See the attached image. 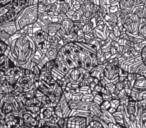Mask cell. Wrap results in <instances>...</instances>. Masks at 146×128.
Here are the masks:
<instances>
[{
    "instance_id": "6da1fadb",
    "label": "cell",
    "mask_w": 146,
    "mask_h": 128,
    "mask_svg": "<svg viewBox=\"0 0 146 128\" xmlns=\"http://www.w3.org/2000/svg\"><path fill=\"white\" fill-rule=\"evenodd\" d=\"M20 17H17V30H21L24 27L33 25L38 19V12H37V6H29L24 8L20 13Z\"/></svg>"
},
{
    "instance_id": "7a4b0ae2",
    "label": "cell",
    "mask_w": 146,
    "mask_h": 128,
    "mask_svg": "<svg viewBox=\"0 0 146 128\" xmlns=\"http://www.w3.org/2000/svg\"><path fill=\"white\" fill-rule=\"evenodd\" d=\"M119 67H112L108 65L107 63L103 64V75L104 78L109 80L110 83L116 84L119 79H118V73H119Z\"/></svg>"
},
{
    "instance_id": "3957f363",
    "label": "cell",
    "mask_w": 146,
    "mask_h": 128,
    "mask_svg": "<svg viewBox=\"0 0 146 128\" xmlns=\"http://www.w3.org/2000/svg\"><path fill=\"white\" fill-rule=\"evenodd\" d=\"M86 118L84 117H68L66 118V128H86Z\"/></svg>"
},
{
    "instance_id": "277c9868",
    "label": "cell",
    "mask_w": 146,
    "mask_h": 128,
    "mask_svg": "<svg viewBox=\"0 0 146 128\" xmlns=\"http://www.w3.org/2000/svg\"><path fill=\"white\" fill-rule=\"evenodd\" d=\"M21 118H22L23 122H24V125L28 126V127H31V128L38 127V121L36 120V118L33 117L28 112H24V113L21 114Z\"/></svg>"
},
{
    "instance_id": "5b68a950",
    "label": "cell",
    "mask_w": 146,
    "mask_h": 128,
    "mask_svg": "<svg viewBox=\"0 0 146 128\" xmlns=\"http://www.w3.org/2000/svg\"><path fill=\"white\" fill-rule=\"evenodd\" d=\"M134 7H135V0H120L119 1L120 10L125 11L129 14L132 12Z\"/></svg>"
},
{
    "instance_id": "8992f818",
    "label": "cell",
    "mask_w": 146,
    "mask_h": 128,
    "mask_svg": "<svg viewBox=\"0 0 146 128\" xmlns=\"http://www.w3.org/2000/svg\"><path fill=\"white\" fill-rule=\"evenodd\" d=\"M68 106L71 111H73V110H86V111H88V104L82 102L81 100H79V101L78 100H70L68 102Z\"/></svg>"
},
{
    "instance_id": "52a82bcc",
    "label": "cell",
    "mask_w": 146,
    "mask_h": 128,
    "mask_svg": "<svg viewBox=\"0 0 146 128\" xmlns=\"http://www.w3.org/2000/svg\"><path fill=\"white\" fill-rule=\"evenodd\" d=\"M40 116L44 121L51 119L54 115V108L53 107H46V106H43L40 109Z\"/></svg>"
},
{
    "instance_id": "ba28073f",
    "label": "cell",
    "mask_w": 146,
    "mask_h": 128,
    "mask_svg": "<svg viewBox=\"0 0 146 128\" xmlns=\"http://www.w3.org/2000/svg\"><path fill=\"white\" fill-rule=\"evenodd\" d=\"M58 105L60 106L61 108V111H62V114H63V118H68L70 116V113H71V110L68 106V102L65 100V98L61 97L60 100L58 102Z\"/></svg>"
},
{
    "instance_id": "9c48e42d",
    "label": "cell",
    "mask_w": 146,
    "mask_h": 128,
    "mask_svg": "<svg viewBox=\"0 0 146 128\" xmlns=\"http://www.w3.org/2000/svg\"><path fill=\"white\" fill-rule=\"evenodd\" d=\"M133 88L139 90V91L146 90V77H143V76H140L138 74H136V81L134 83Z\"/></svg>"
},
{
    "instance_id": "30bf717a",
    "label": "cell",
    "mask_w": 146,
    "mask_h": 128,
    "mask_svg": "<svg viewBox=\"0 0 146 128\" xmlns=\"http://www.w3.org/2000/svg\"><path fill=\"white\" fill-rule=\"evenodd\" d=\"M90 76L93 78H96L100 81L104 77L103 75V65H97L90 71Z\"/></svg>"
},
{
    "instance_id": "8fae6325",
    "label": "cell",
    "mask_w": 146,
    "mask_h": 128,
    "mask_svg": "<svg viewBox=\"0 0 146 128\" xmlns=\"http://www.w3.org/2000/svg\"><path fill=\"white\" fill-rule=\"evenodd\" d=\"M69 9L70 8L67 6V4L65 3L64 0H62V1H57L56 11H57V13H58V15H66V13L68 12Z\"/></svg>"
},
{
    "instance_id": "7c38bea8",
    "label": "cell",
    "mask_w": 146,
    "mask_h": 128,
    "mask_svg": "<svg viewBox=\"0 0 146 128\" xmlns=\"http://www.w3.org/2000/svg\"><path fill=\"white\" fill-rule=\"evenodd\" d=\"M73 25H74V23L68 18H64L60 23L61 28L66 32V34H69V33L71 32V30H72V28H73Z\"/></svg>"
},
{
    "instance_id": "4fadbf2b",
    "label": "cell",
    "mask_w": 146,
    "mask_h": 128,
    "mask_svg": "<svg viewBox=\"0 0 146 128\" xmlns=\"http://www.w3.org/2000/svg\"><path fill=\"white\" fill-rule=\"evenodd\" d=\"M58 53H59V51L57 50V49L55 48V47L48 46L46 53H45V56L47 57V59H48V60L54 61L55 59L57 58V56H58Z\"/></svg>"
},
{
    "instance_id": "5bb4252c",
    "label": "cell",
    "mask_w": 146,
    "mask_h": 128,
    "mask_svg": "<svg viewBox=\"0 0 146 128\" xmlns=\"http://www.w3.org/2000/svg\"><path fill=\"white\" fill-rule=\"evenodd\" d=\"M88 112H89L91 115L95 116V117H100L101 115V110H100V107L96 104H94L93 102L88 104V108H87Z\"/></svg>"
},
{
    "instance_id": "9a60e30c",
    "label": "cell",
    "mask_w": 146,
    "mask_h": 128,
    "mask_svg": "<svg viewBox=\"0 0 146 128\" xmlns=\"http://www.w3.org/2000/svg\"><path fill=\"white\" fill-rule=\"evenodd\" d=\"M60 28V24L58 23H48L47 24V36H55Z\"/></svg>"
},
{
    "instance_id": "2e32d148",
    "label": "cell",
    "mask_w": 146,
    "mask_h": 128,
    "mask_svg": "<svg viewBox=\"0 0 146 128\" xmlns=\"http://www.w3.org/2000/svg\"><path fill=\"white\" fill-rule=\"evenodd\" d=\"M68 75H69V77H70L71 81L79 82L80 79H81V73H80V71H79L78 68H73V69H70Z\"/></svg>"
},
{
    "instance_id": "e0dca14e",
    "label": "cell",
    "mask_w": 146,
    "mask_h": 128,
    "mask_svg": "<svg viewBox=\"0 0 146 128\" xmlns=\"http://www.w3.org/2000/svg\"><path fill=\"white\" fill-rule=\"evenodd\" d=\"M99 118L102 120V121H104L105 123H107V124L115 123V121H114V118H113V115H112L109 111H101V115H100Z\"/></svg>"
},
{
    "instance_id": "ac0fdd59",
    "label": "cell",
    "mask_w": 146,
    "mask_h": 128,
    "mask_svg": "<svg viewBox=\"0 0 146 128\" xmlns=\"http://www.w3.org/2000/svg\"><path fill=\"white\" fill-rule=\"evenodd\" d=\"M136 111H137V102L130 101L125 107V112L128 115H136Z\"/></svg>"
},
{
    "instance_id": "d6986e66",
    "label": "cell",
    "mask_w": 146,
    "mask_h": 128,
    "mask_svg": "<svg viewBox=\"0 0 146 128\" xmlns=\"http://www.w3.org/2000/svg\"><path fill=\"white\" fill-rule=\"evenodd\" d=\"M14 111H15L14 105H13V103H10V102H4L2 107H1V112H2L3 114H5V115L13 113Z\"/></svg>"
},
{
    "instance_id": "ffe728a7",
    "label": "cell",
    "mask_w": 146,
    "mask_h": 128,
    "mask_svg": "<svg viewBox=\"0 0 146 128\" xmlns=\"http://www.w3.org/2000/svg\"><path fill=\"white\" fill-rule=\"evenodd\" d=\"M25 111L28 112L29 114H31V115L33 116V117L36 118L37 116L40 114V107H38V106H35V105H32V106H28V107H24Z\"/></svg>"
},
{
    "instance_id": "44dd1931",
    "label": "cell",
    "mask_w": 146,
    "mask_h": 128,
    "mask_svg": "<svg viewBox=\"0 0 146 128\" xmlns=\"http://www.w3.org/2000/svg\"><path fill=\"white\" fill-rule=\"evenodd\" d=\"M90 115V113L86 110H73L71 111L70 116L69 117H73V116H76V117H84L87 118Z\"/></svg>"
},
{
    "instance_id": "7402d4cb",
    "label": "cell",
    "mask_w": 146,
    "mask_h": 128,
    "mask_svg": "<svg viewBox=\"0 0 146 128\" xmlns=\"http://www.w3.org/2000/svg\"><path fill=\"white\" fill-rule=\"evenodd\" d=\"M112 115H113V118H114V121H115V123L119 124L120 126H122V127L124 128V113H119V112H114V113H112Z\"/></svg>"
},
{
    "instance_id": "603a6c76",
    "label": "cell",
    "mask_w": 146,
    "mask_h": 128,
    "mask_svg": "<svg viewBox=\"0 0 146 128\" xmlns=\"http://www.w3.org/2000/svg\"><path fill=\"white\" fill-rule=\"evenodd\" d=\"M138 35L142 37L146 41V21L141 20L139 23V29H138Z\"/></svg>"
},
{
    "instance_id": "cb8c5ba5",
    "label": "cell",
    "mask_w": 146,
    "mask_h": 128,
    "mask_svg": "<svg viewBox=\"0 0 146 128\" xmlns=\"http://www.w3.org/2000/svg\"><path fill=\"white\" fill-rule=\"evenodd\" d=\"M82 67H83L84 69H85L86 71H88V72H90L94 68L90 56H86L85 57V59H84V62H83V66H82Z\"/></svg>"
},
{
    "instance_id": "d4e9b609",
    "label": "cell",
    "mask_w": 146,
    "mask_h": 128,
    "mask_svg": "<svg viewBox=\"0 0 146 128\" xmlns=\"http://www.w3.org/2000/svg\"><path fill=\"white\" fill-rule=\"evenodd\" d=\"M127 36H128L129 42H131L132 44H137V43H140V42H142V41H144V39L142 38L140 35H133V34L127 33Z\"/></svg>"
},
{
    "instance_id": "484cf974",
    "label": "cell",
    "mask_w": 146,
    "mask_h": 128,
    "mask_svg": "<svg viewBox=\"0 0 146 128\" xmlns=\"http://www.w3.org/2000/svg\"><path fill=\"white\" fill-rule=\"evenodd\" d=\"M139 93L140 91L135 88H132L131 89V93L128 96L129 97V101H133V102H138L139 101Z\"/></svg>"
},
{
    "instance_id": "4316f807",
    "label": "cell",
    "mask_w": 146,
    "mask_h": 128,
    "mask_svg": "<svg viewBox=\"0 0 146 128\" xmlns=\"http://www.w3.org/2000/svg\"><path fill=\"white\" fill-rule=\"evenodd\" d=\"M96 58H97L98 61V65H103L106 63V59L105 56H104V53L101 51V49H98L96 51Z\"/></svg>"
},
{
    "instance_id": "83f0119b",
    "label": "cell",
    "mask_w": 146,
    "mask_h": 128,
    "mask_svg": "<svg viewBox=\"0 0 146 128\" xmlns=\"http://www.w3.org/2000/svg\"><path fill=\"white\" fill-rule=\"evenodd\" d=\"M84 2V0H72V6H71V10L74 12H78L80 10L81 4Z\"/></svg>"
},
{
    "instance_id": "f1b7e54d",
    "label": "cell",
    "mask_w": 146,
    "mask_h": 128,
    "mask_svg": "<svg viewBox=\"0 0 146 128\" xmlns=\"http://www.w3.org/2000/svg\"><path fill=\"white\" fill-rule=\"evenodd\" d=\"M52 94L57 98V99L60 100V98L63 96V89L61 87H59V86L56 84L55 87L53 88V90H52Z\"/></svg>"
},
{
    "instance_id": "f546056e",
    "label": "cell",
    "mask_w": 146,
    "mask_h": 128,
    "mask_svg": "<svg viewBox=\"0 0 146 128\" xmlns=\"http://www.w3.org/2000/svg\"><path fill=\"white\" fill-rule=\"evenodd\" d=\"M143 11H144V6H135L133 8V10H132V13L137 15L141 20H143Z\"/></svg>"
},
{
    "instance_id": "4dcf8cb0",
    "label": "cell",
    "mask_w": 146,
    "mask_h": 128,
    "mask_svg": "<svg viewBox=\"0 0 146 128\" xmlns=\"http://www.w3.org/2000/svg\"><path fill=\"white\" fill-rule=\"evenodd\" d=\"M91 94L93 95V100H92V102L98 106L101 105L102 102H103V98H102L101 94H96V93H91Z\"/></svg>"
},
{
    "instance_id": "1f68e13d",
    "label": "cell",
    "mask_w": 146,
    "mask_h": 128,
    "mask_svg": "<svg viewBox=\"0 0 146 128\" xmlns=\"http://www.w3.org/2000/svg\"><path fill=\"white\" fill-rule=\"evenodd\" d=\"M108 65L112 66V67H119V58L117 57H111L109 60L106 61Z\"/></svg>"
},
{
    "instance_id": "d6a6232c",
    "label": "cell",
    "mask_w": 146,
    "mask_h": 128,
    "mask_svg": "<svg viewBox=\"0 0 146 128\" xmlns=\"http://www.w3.org/2000/svg\"><path fill=\"white\" fill-rule=\"evenodd\" d=\"M145 46H146V41L144 40V41H142V42H140V43H137V44H133L132 48H133L135 51H137V52L142 53V50H143Z\"/></svg>"
},
{
    "instance_id": "836d02e7",
    "label": "cell",
    "mask_w": 146,
    "mask_h": 128,
    "mask_svg": "<svg viewBox=\"0 0 146 128\" xmlns=\"http://www.w3.org/2000/svg\"><path fill=\"white\" fill-rule=\"evenodd\" d=\"M105 89V94H113L116 92V89H115V84H112V83H108L107 85L104 87Z\"/></svg>"
},
{
    "instance_id": "e575fe53",
    "label": "cell",
    "mask_w": 146,
    "mask_h": 128,
    "mask_svg": "<svg viewBox=\"0 0 146 128\" xmlns=\"http://www.w3.org/2000/svg\"><path fill=\"white\" fill-rule=\"evenodd\" d=\"M37 12H38V14H42V13L47 12V6L42 1H39L38 2V5H37Z\"/></svg>"
},
{
    "instance_id": "d590c367",
    "label": "cell",
    "mask_w": 146,
    "mask_h": 128,
    "mask_svg": "<svg viewBox=\"0 0 146 128\" xmlns=\"http://www.w3.org/2000/svg\"><path fill=\"white\" fill-rule=\"evenodd\" d=\"M135 74H138V75H140V76L146 77V67H145V65H144L143 62L139 65V67H138V69H137V71H136Z\"/></svg>"
},
{
    "instance_id": "8d00e7d4",
    "label": "cell",
    "mask_w": 146,
    "mask_h": 128,
    "mask_svg": "<svg viewBox=\"0 0 146 128\" xmlns=\"http://www.w3.org/2000/svg\"><path fill=\"white\" fill-rule=\"evenodd\" d=\"M92 100H93V95H92L91 93L83 94V95H82V97H81V101L84 102V103H86V104L91 103Z\"/></svg>"
},
{
    "instance_id": "74e56055",
    "label": "cell",
    "mask_w": 146,
    "mask_h": 128,
    "mask_svg": "<svg viewBox=\"0 0 146 128\" xmlns=\"http://www.w3.org/2000/svg\"><path fill=\"white\" fill-rule=\"evenodd\" d=\"M127 81H128V83H129L130 87L133 88L134 83H135V81H136V74H134V73H128Z\"/></svg>"
},
{
    "instance_id": "f35d334b",
    "label": "cell",
    "mask_w": 146,
    "mask_h": 128,
    "mask_svg": "<svg viewBox=\"0 0 146 128\" xmlns=\"http://www.w3.org/2000/svg\"><path fill=\"white\" fill-rule=\"evenodd\" d=\"M84 39H85V43H87V44L91 42L92 40H94L95 37H94V34H93V30H92L91 32L84 34Z\"/></svg>"
},
{
    "instance_id": "ab89813d",
    "label": "cell",
    "mask_w": 146,
    "mask_h": 128,
    "mask_svg": "<svg viewBox=\"0 0 146 128\" xmlns=\"http://www.w3.org/2000/svg\"><path fill=\"white\" fill-rule=\"evenodd\" d=\"M99 107L101 111H108L110 109V101H103Z\"/></svg>"
},
{
    "instance_id": "60d3db41",
    "label": "cell",
    "mask_w": 146,
    "mask_h": 128,
    "mask_svg": "<svg viewBox=\"0 0 146 128\" xmlns=\"http://www.w3.org/2000/svg\"><path fill=\"white\" fill-rule=\"evenodd\" d=\"M98 84H99V80L96 79V78L92 77L91 80H90V83H89V89H90V91H92V90H93L94 88H95V86L98 85Z\"/></svg>"
},
{
    "instance_id": "b9f144b4",
    "label": "cell",
    "mask_w": 146,
    "mask_h": 128,
    "mask_svg": "<svg viewBox=\"0 0 146 128\" xmlns=\"http://www.w3.org/2000/svg\"><path fill=\"white\" fill-rule=\"evenodd\" d=\"M54 115L58 118H63V114H62V111H61V108L60 106L57 104L56 106L54 107Z\"/></svg>"
},
{
    "instance_id": "7bdbcfd3",
    "label": "cell",
    "mask_w": 146,
    "mask_h": 128,
    "mask_svg": "<svg viewBox=\"0 0 146 128\" xmlns=\"http://www.w3.org/2000/svg\"><path fill=\"white\" fill-rule=\"evenodd\" d=\"M56 125L59 128H66V118H58Z\"/></svg>"
},
{
    "instance_id": "ee69618b",
    "label": "cell",
    "mask_w": 146,
    "mask_h": 128,
    "mask_svg": "<svg viewBox=\"0 0 146 128\" xmlns=\"http://www.w3.org/2000/svg\"><path fill=\"white\" fill-rule=\"evenodd\" d=\"M6 50H7V44L3 40H0V55H4Z\"/></svg>"
},
{
    "instance_id": "f6af8a7d",
    "label": "cell",
    "mask_w": 146,
    "mask_h": 128,
    "mask_svg": "<svg viewBox=\"0 0 146 128\" xmlns=\"http://www.w3.org/2000/svg\"><path fill=\"white\" fill-rule=\"evenodd\" d=\"M111 32L113 33V35H114V36H115V38H116V39L119 38L120 34H121V32H120V30H119V28H118L117 25H115V26L113 27V29H112Z\"/></svg>"
},
{
    "instance_id": "bcb514c9",
    "label": "cell",
    "mask_w": 146,
    "mask_h": 128,
    "mask_svg": "<svg viewBox=\"0 0 146 128\" xmlns=\"http://www.w3.org/2000/svg\"><path fill=\"white\" fill-rule=\"evenodd\" d=\"M127 97H128V95L126 94V92L124 89L118 92V99L119 100H122V99H124V98H127Z\"/></svg>"
},
{
    "instance_id": "7dc6e473",
    "label": "cell",
    "mask_w": 146,
    "mask_h": 128,
    "mask_svg": "<svg viewBox=\"0 0 146 128\" xmlns=\"http://www.w3.org/2000/svg\"><path fill=\"white\" fill-rule=\"evenodd\" d=\"M115 89H116V91H121V90H123L124 89V84H123V82H120V81H118L117 83L115 84Z\"/></svg>"
},
{
    "instance_id": "c3c4849f",
    "label": "cell",
    "mask_w": 146,
    "mask_h": 128,
    "mask_svg": "<svg viewBox=\"0 0 146 128\" xmlns=\"http://www.w3.org/2000/svg\"><path fill=\"white\" fill-rule=\"evenodd\" d=\"M116 112H119V113H124V112H125V106H123V105H121V104H120V105L117 107V109H116Z\"/></svg>"
},
{
    "instance_id": "681fc988",
    "label": "cell",
    "mask_w": 146,
    "mask_h": 128,
    "mask_svg": "<svg viewBox=\"0 0 146 128\" xmlns=\"http://www.w3.org/2000/svg\"><path fill=\"white\" fill-rule=\"evenodd\" d=\"M108 128H123L122 126H120L117 123H110L108 124Z\"/></svg>"
},
{
    "instance_id": "f907efd6",
    "label": "cell",
    "mask_w": 146,
    "mask_h": 128,
    "mask_svg": "<svg viewBox=\"0 0 146 128\" xmlns=\"http://www.w3.org/2000/svg\"><path fill=\"white\" fill-rule=\"evenodd\" d=\"M141 59L142 62H146V53H141Z\"/></svg>"
},
{
    "instance_id": "816d5d0a",
    "label": "cell",
    "mask_w": 146,
    "mask_h": 128,
    "mask_svg": "<svg viewBox=\"0 0 146 128\" xmlns=\"http://www.w3.org/2000/svg\"><path fill=\"white\" fill-rule=\"evenodd\" d=\"M143 20L146 21V7L144 6V11H143Z\"/></svg>"
},
{
    "instance_id": "f5cc1de1",
    "label": "cell",
    "mask_w": 146,
    "mask_h": 128,
    "mask_svg": "<svg viewBox=\"0 0 146 128\" xmlns=\"http://www.w3.org/2000/svg\"><path fill=\"white\" fill-rule=\"evenodd\" d=\"M142 53H146V46L144 47V49L142 50Z\"/></svg>"
},
{
    "instance_id": "db71d44e",
    "label": "cell",
    "mask_w": 146,
    "mask_h": 128,
    "mask_svg": "<svg viewBox=\"0 0 146 128\" xmlns=\"http://www.w3.org/2000/svg\"><path fill=\"white\" fill-rule=\"evenodd\" d=\"M144 63V65H145V67H146V62H143Z\"/></svg>"
},
{
    "instance_id": "11a10c76",
    "label": "cell",
    "mask_w": 146,
    "mask_h": 128,
    "mask_svg": "<svg viewBox=\"0 0 146 128\" xmlns=\"http://www.w3.org/2000/svg\"><path fill=\"white\" fill-rule=\"evenodd\" d=\"M1 113H2V112H1V108H0V114H1Z\"/></svg>"
}]
</instances>
